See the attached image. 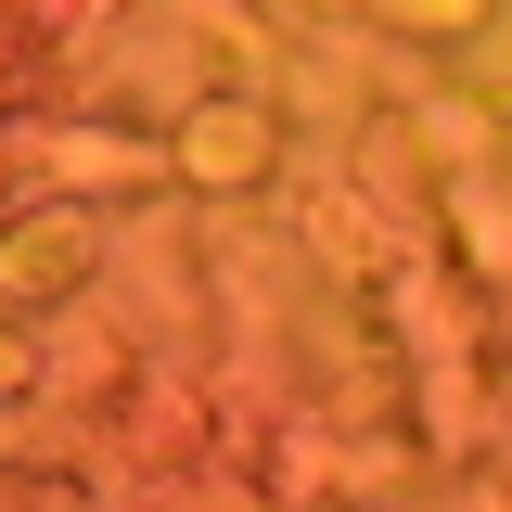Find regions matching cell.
<instances>
[{"label": "cell", "mask_w": 512, "mask_h": 512, "mask_svg": "<svg viewBox=\"0 0 512 512\" xmlns=\"http://www.w3.org/2000/svg\"><path fill=\"white\" fill-rule=\"evenodd\" d=\"M77 269V231H39V244H13V282H64Z\"/></svg>", "instance_id": "6da1fadb"}, {"label": "cell", "mask_w": 512, "mask_h": 512, "mask_svg": "<svg viewBox=\"0 0 512 512\" xmlns=\"http://www.w3.org/2000/svg\"><path fill=\"white\" fill-rule=\"evenodd\" d=\"M13 372H26V359H13V333H0V384H13Z\"/></svg>", "instance_id": "7a4b0ae2"}]
</instances>
